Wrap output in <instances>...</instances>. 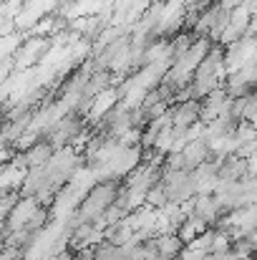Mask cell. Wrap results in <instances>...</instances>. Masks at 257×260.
Returning <instances> with one entry per match:
<instances>
[{"label":"cell","instance_id":"obj_1","mask_svg":"<svg viewBox=\"0 0 257 260\" xmlns=\"http://www.w3.org/2000/svg\"><path fill=\"white\" fill-rule=\"evenodd\" d=\"M159 182L164 187L167 202H184L197 194L194 174L192 170H159Z\"/></svg>","mask_w":257,"mask_h":260},{"label":"cell","instance_id":"obj_2","mask_svg":"<svg viewBox=\"0 0 257 260\" xmlns=\"http://www.w3.org/2000/svg\"><path fill=\"white\" fill-rule=\"evenodd\" d=\"M86 126L84 116L81 114H63L61 119H56L51 124V129L43 134V139L53 147V149H61V147H71L74 139L81 134V129Z\"/></svg>","mask_w":257,"mask_h":260},{"label":"cell","instance_id":"obj_3","mask_svg":"<svg viewBox=\"0 0 257 260\" xmlns=\"http://www.w3.org/2000/svg\"><path fill=\"white\" fill-rule=\"evenodd\" d=\"M48 48H51V38H46V36H23V41L18 43L15 53L10 56L13 69L20 71V69H33V66H38Z\"/></svg>","mask_w":257,"mask_h":260},{"label":"cell","instance_id":"obj_4","mask_svg":"<svg viewBox=\"0 0 257 260\" xmlns=\"http://www.w3.org/2000/svg\"><path fill=\"white\" fill-rule=\"evenodd\" d=\"M222 56H225L227 74H232V71L247 66V63H255V36H242L235 43L225 46L222 48Z\"/></svg>","mask_w":257,"mask_h":260},{"label":"cell","instance_id":"obj_5","mask_svg":"<svg viewBox=\"0 0 257 260\" xmlns=\"http://www.w3.org/2000/svg\"><path fill=\"white\" fill-rule=\"evenodd\" d=\"M230 104H232V99L225 93L222 86L209 91L204 99H199V121L207 124L217 116H230Z\"/></svg>","mask_w":257,"mask_h":260},{"label":"cell","instance_id":"obj_6","mask_svg":"<svg viewBox=\"0 0 257 260\" xmlns=\"http://www.w3.org/2000/svg\"><path fill=\"white\" fill-rule=\"evenodd\" d=\"M222 205L217 202L214 194H194L192 197V215L189 217H199L207 228H214L222 217Z\"/></svg>","mask_w":257,"mask_h":260},{"label":"cell","instance_id":"obj_7","mask_svg":"<svg viewBox=\"0 0 257 260\" xmlns=\"http://www.w3.org/2000/svg\"><path fill=\"white\" fill-rule=\"evenodd\" d=\"M171 126L176 129H187L192 124L199 121V101L197 99H184V101H174L169 106Z\"/></svg>","mask_w":257,"mask_h":260},{"label":"cell","instance_id":"obj_8","mask_svg":"<svg viewBox=\"0 0 257 260\" xmlns=\"http://www.w3.org/2000/svg\"><path fill=\"white\" fill-rule=\"evenodd\" d=\"M41 205L35 202V197H18V202L13 205V210L5 215V230H20L28 225V220L33 217V212Z\"/></svg>","mask_w":257,"mask_h":260},{"label":"cell","instance_id":"obj_9","mask_svg":"<svg viewBox=\"0 0 257 260\" xmlns=\"http://www.w3.org/2000/svg\"><path fill=\"white\" fill-rule=\"evenodd\" d=\"M119 101V93H116V88L114 86H108V88H103L101 93H96L93 99H91V104H88V109H86V124L88 126H96L98 124V119L114 106Z\"/></svg>","mask_w":257,"mask_h":260},{"label":"cell","instance_id":"obj_10","mask_svg":"<svg viewBox=\"0 0 257 260\" xmlns=\"http://www.w3.org/2000/svg\"><path fill=\"white\" fill-rule=\"evenodd\" d=\"M53 152H56V149H53L46 139H38V142L30 144L28 149L18 152V159L23 162V167H41V165H46V162L51 159Z\"/></svg>","mask_w":257,"mask_h":260},{"label":"cell","instance_id":"obj_11","mask_svg":"<svg viewBox=\"0 0 257 260\" xmlns=\"http://www.w3.org/2000/svg\"><path fill=\"white\" fill-rule=\"evenodd\" d=\"M209 157H212V152H209L204 139H192L181 147V167L184 170H194L197 165H202Z\"/></svg>","mask_w":257,"mask_h":260},{"label":"cell","instance_id":"obj_12","mask_svg":"<svg viewBox=\"0 0 257 260\" xmlns=\"http://www.w3.org/2000/svg\"><path fill=\"white\" fill-rule=\"evenodd\" d=\"M181 248H184V243L176 238V233H159V235H154V250L162 258L176 260L179 253H181Z\"/></svg>","mask_w":257,"mask_h":260},{"label":"cell","instance_id":"obj_13","mask_svg":"<svg viewBox=\"0 0 257 260\" xmlns=\"http://www.w3.org/2000/svg\"><path fill=\"white\" fill-rule=\"evenodd\" d=\"M204 230H207V225H204L199 217H184L174 233H176V238H179V240L187 245L189 240H194V238H197L199 233H204Z\"/></svg>","mask_w":257,"mask_h":260},{"label":"cell","instance_id":"obj_14","mask_svg":"<svg viewBox=\"0 0 257 260\" xmlns=\"http://www.w3.org/2000/svg\"><path fill=\"white\" fill-rule=\"evenodd\" d=\"M91 260H124L121 245H114L108 240H101V243L93 245V258Z\"/></svg>","mask_w":257,"mask_h":260},{"label":"cell","instance_id":"obj_15","mask_svg":"<svg viewBox=\"0 0 257 260\" xmlns=\"http://www.w3.org/2000/svg\"><path fill=\"white\" fill-rule=\"evenodd\" d=\"M144 205H149V207H154V210H162V207L167 205V194H164V187H162V182H159V179L146 189Z\"/></svg>","mask_w":257,"mask_h":260},{"label":"cell","instance_id":"obj_16","mask_svg":"<svg viewBox=\"0 0 257 260\" xmlns=\"http://www.w3.org/2000/svg\"><path fill=\"white\" fill-rule=\"evenodd\" d=\"M230 248H232V240L227 238V233L219 230V228H214V235H212V243H209V253L212 255H219V253H227Z\"/></svg>","mask_w":257,"mask_h":260},{"label":"cell","instance_id":"obj_17","mask_svg":"<svg viewBox=\"0 0 257 260\" xmlns=\"http://www.w3.org/2000/svg\"><path fill=\"white\" fill-rule=\"evenodd\" d=\"M240 121H250V124H255L257 121V96H255V91L247 93V101H245V109H242V119H240Z\"/></svg>","mask_w":257,"mask_h":260},{"label":"cell","instance_id":"obj_18","mask_svg":"<svg viewBox=\"0 0 257 260\" xmlns=\"http://www.w3.org/2000/svg\"><path fill=\"white\" fill-rule=\"evenodd\" d=\"M0 260H23V248H15V245H5V243H3Z\"/></svg>","mask_w":257,"mask_h":260},{"label":"cell","instance_id":"obj_19","mask_svg":"<svg viewBox=\"0 0 257 260\" xmlns=\"http://www.w3.org/2000/svg\"><path fill=\"white\" fill-rule=\"evenodd\" d=\"M255 152H257V139H252V142H245V144H240V147L235 149V154H237V157H242V159L255 157Z\"/></svg>","mask_w":257,"mask_h":260},{"label":"cell","instance_id":"obj_20","mask_svg":"<svg viewBox=\"0 0 257 260\" xmlns=\"http://www.w3.org/2000/svg\"><path fill=\"white\" fill-rule=\"evenodd\" d=\"M91 258H93V248H81V250H74L71 260H91Z\"/></svg>","mask_w":257,"mask_h":260},{"label":"cell","instance_id":"obj_21","mask_svg":"<svg viewBox=\"0 0 257 260\" xmlns=\"http://www.w3.org/2000/svg\"><path fill=\"white\" fill-rule=\"evenodd\" d=\"M3 243H5V230L0 233V248H3Z\"/></svg>","mask_w":257,"mask_h":260}]
</instances>
